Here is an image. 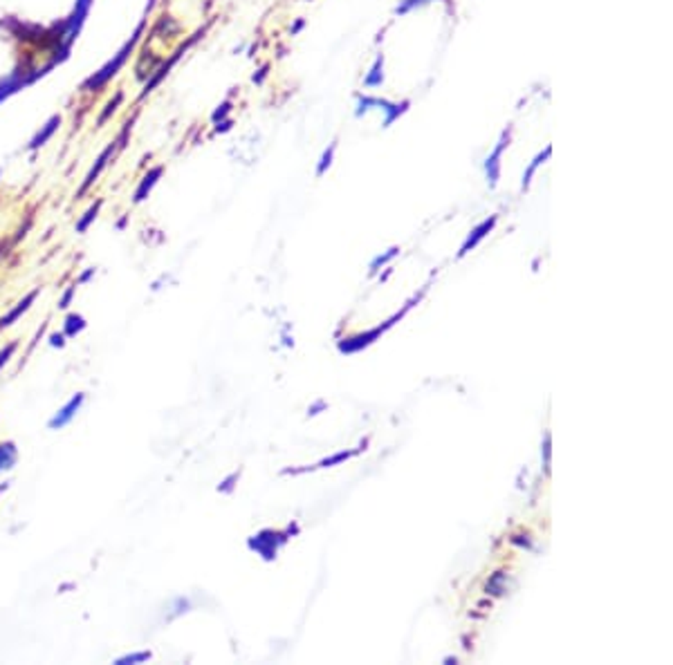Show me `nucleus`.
<instances>
[{"label": "nucleus", "mask_w": 673, "mask_h": 665, "mask_svg": "<svg viewBox=\"0 0 673 665\" xmlns=\"http://www.w3.org/2000/svg\"><path fill=\"white\" fill-rule=\"evenodd\" d=\"M422 296H424V291L416 293V296H413V298H411V300H409V303H406V305H404V307L400 309V312L395 314V316H391V318H389V320H386L384 325H377L375 330L366 332V334H357V336L344 338V341H339V345H336V347H339V352H341V354H355V352H361L364 347H369L371 343H375L377 338H379L381 334H384L386 330H391V328H393V325H395L397 320H402V318H404V316H406V314L411 312V309H413V305H416V303H420V300H422Z\"/></svg>", "instance_id": "1"}, {"label": "nucleus", "mask_w": 673, "mask_h": 665, "mask_svg": "<svg viewBox=\"0 0 673 665\" xmlns=\"http://www.w3.org/2000/svg\"><path fill=\"white\" fill-rule=\"evenodd\" d=\"M409 101H402V103H393V101H386V99H377V97H366V95H357V110H355V117H364L366 112L371 110V108H379V110L386 112V119H384V128H389L395 119H400L406 110H409Z\"/></svg>", "instance_id": "2"}, {"label": "nucleus", "mask_w": 673, "mask_h": 665, "mask_svg": "<svg viewBox=\"0 0 673 665\" xmlns=\"http://www.w3.org/2000/svg\"><path fill=\"white\" fill-rule=\"evenodd\" d=\"M285 543H287V533L265 529V531H261L258 535L250 538V549L256 551L263 560H274V558H277L279 549H281Z\"/></svg>", "instance_id": "3"}, {"label": "nucleus", "mask_w": 673, "mask_h": 665, "mask_svg": "<svg viewBox=\"0 0 673 665\" xmlns=\"http://www.w3.org/2000/svg\"><path fill=\"white\" fill-rule=\"evenodd\" d=\"M510 139H512V128L508 126V130H503L496 148L489 152L487 159H485V175H487L489 189H496V184H498V177H500V157H503L505 148L510 146Z\"/></svg>", "instance_id": "4"}, {"label": "nucleus", "mask_w": 673, "mask_h": 665, "mask_svg": "<svg viewBox=\"0 0 673 665\" xmlns=\"http://www.w3.org/2000/svg\"><path fill=\"white\" fill-rule=\"evenodd\" d=\"M366 446H369V439H364V441L359 444V448H355V451H341V453H334V455H330V457H326V459H321L319 464H314V466L287 468V471H283V473H285V475H299V473H308V471H317V468H332V466H336V464H344V461H348V459H353V457L361 455V453L366 451Z\"/></svg>", "instance_id": "5"}, {"label": "nucleus", "mask_w": 673, "mask_h": 665, "mask_svg": "<svg viewBox=\"0 0 673 665\" xmlns=\"http://www.w3.org/2000/svg\"><path fill=\"white\" fill-rule=\"evenodd\" d=\"M496 222H498V215H489V218H487V220H483L478 226H473V229H471V234L467 236V240L463 242L461 251H458V258H465L469 251L476 249V246H478V244H481V242H483V240H485L489 234H492V231H494Z\"/></svg>", "instance_id": "6"}, {"label": "nucleus", "mask_w": 673, "mask_h": 665, "mask_svg": "<svg viewBox=\"0 0 673 665\" xmlns=\"http://www.w3.org/2000/svg\"><path fill=\"white\" fill-rule=\"evenodd\" d=\"M81 406H83V394L79 392V394H74V397L68 401V404L52 417V419H50V428H52V430H58V428L68 426V424L74 419V414L79 412Z\"/></svg>", "instance_id": "7"}, {"label": "nucleus", "mask_w": 673, "mask_h": 665, "mask_svg": "<svg viewBox=\"0 0 673 665\" xmlns=\"http://www.w3.org/2000/svg\"><path fill=\"white\" fill-rule=\"evenodd\" d=\"M550 155H553V146H545V150H541L537 157L532 159V164L525 168V173H523V182H521V189L523 191H528L530 189V184H532V179H534V173L539 171V166L541 164H545L548 159H550Z\"/></svg>", "instance_id": "8"}, {"label": "nucleus", "mask_w": 673, "mask_h": 665, "mask_svg": "<svg viewBox=\"0 0 673 665\" xmlns=\"http://www.w3.org/2000/svg\"><path fill=\"white\" fill-rule=\"evenodd\" d=\"M381 83H384V54H377L371 72L364 76V85L366 88H379Z\"/></svg>", "instance_id": "9"}, {"label": "nucleus", "mask_w": 673, "mask_h": 665, "mask_svg": "<svg viewBox=\"0 0 673 665\" xmlns=\"http://www.w3.org/2000/svg\"><path fill=\"white\" fill-rule=\"evenodd\" d=\"M34 298H36V291H32V293H27V296H25V298H23V300H21V303H19L16 307H14V309H11V312H9L7 316H3V318H0V330H5V328H9V325H11L14 320H16V318H19L21 314H25V312H27V309H29V305H32V303H34Z\"/></svg>", "instance_id": "10"}, {"label": "nucleus", "mask_w": 673, "mask_h": 665, "mask_svg": "<svg viewBox=\"0 0 673 665\" xmlns=\"http://www.w3.org/2000/svg\"><path fill=\"white\" fill-rule=\"evenodd\" d=\"M16 461V448L14 444H0V471H7Z\"/></svg>", "instance_id": "11"}, {"label": "nucleus", "mask_w": 673, "mask_h": 665, "mask_svg": "<svg viewBox=\"0 0 673 665\" xmlns=\"http://www.w3.org/2000/svg\"><path fill=\"white\" fill-rule=\"evenodd\" d=\"M400 256V246H391V249L386 251V253H381V256H377L373 262H371V273H377L381 267H386L389 262L393 260V258H397Z\"/></svg>", "instance_id": "12"}, {"label": "nucleus", "mask_w": 673, "mask_h": 665, "mask_svg": "<svg viewBox=\"0 0 673 665\" xmlns=\"http://www.w3.org/2000/svg\"><path fill=\"white\" fill-rule=\"evenodd\" d=\"M505 578H508V574H505V571H496V574L487 580V594L503 596V594H505V585H503Z\"/></svg>", "instance_id": "13"}, {"label": "nucleus", "mask_w": 673, "mask_h": 665, "mask_svg": "<svg viewBox=\"0 0 673 665\" xmlns=\"http://www.w3.org/2000/svg\"><path fill=\"white\" fill-rule=\"evenodd\" d=\"M550 459H553V437H550V432H545L543 444H541V461H543L545 475H550Z\"/></svg>", "instance_id": "14"}, {"label": "nucleus", "mask_w": 673, "mask_h": 665, "mask_svg": "<svg viewBox=\"0 0 673 665\" xmlns=\"http://www.w3.org/2000/svg\"><path fill=\"white\" fill-rule=\"evenodd\" d=\"M334 150H336V144H330L328 146V150L321 155V162H319V166H317V177H321L324 175L328 168H330V164H332V157H334Z\"/></svg>", "instance_id": "15"}, {"label": "nucleus", "mask_w": 673, "mask_h": 665, "mask_svg": "<svg viewBox=\"0 0 673 665\" xmlns=\"http://www.w3.org/2000/svg\"><path fill=\"white\" fill-rule=\"evenodd\" d=\"M160 175H162V168H155V171H153V173H150V175L146 177V182H144L142 187H140V191H137V197H135L137 202H140V199H144L146 191H150V187H153V184H155V179H158Z\"/></svg>", "instance_id": "16"}, {"label": "nucleus", "mask_w": 673, "mask_h": 665, "mask_svg": "<svg viewBox=\"0 0 673 665\" xmlns=\"http://www.w3.org/2000/svg\"><path fill=\"white\" fill-rule=\"evenodd\" d=\"M426 3H431V0H402V3L397 5L395 14H400V16H404V14H409L411 9L422 7V5H426Z\"/></svg>", "instance_id": "17"}, {"label": "nucleus", "mask_w": 673, "mask_h": 665, "mask_svg": "<svg viewBox=\"0 0 673 665\" xmlns=\"http://www.w3.org/2000/svg\"><path fill=\"white\" fill-rule=\"evenodd\" d=\"M81 330H83V316L72 314V316L66 320V334H68V336H74L76 332H81Z\"/></svg>", "instance_id": "18"}, {"label": "nucleus", "mask_w": 673, "mask_h": 665, "mask_svg": "<svg viewBox=\"0 0 673 665\" xmlns=\"http://www.w3.org/2000/svg\"><path fill=\"white\" fill-rule=\"evenodd\" d=\"M148 659H150V652H137V654H128V656L117 659V665H126V663H142V661H148Z\"/></svg>", "instance_id": "19"}, {"label": "nucleus", "mask_w": 673, "mask_h": 665, "mask_svg": "<svg viewBox=\"0 0 673 665\" xmlns=\"http://www.w3.org/2000/svg\"><path fill=\"white\" fill-rule=\"evenodd\" d=\"M512 545H518V547H525V549H532V535L530 533H518V535H512L510 538Z\"/></svg>", "instance_id": "20"}, {"label": "nucleus", "mask_w": 673, "mask_h": 665, "mask_svg": "<svg viewBox=\"0 0 673 665\" xmlns=\"http://www.w3.org/2000/svg\"><path fill=\"white\" fill-rule=\"evenodd\" d=\"M97 209H99V204H97V206H93V209H90V211L86 213V218H83V220L79 222V226H76V229H79V231H86V229H88V224L93 222V218H95V215H97Z\"/></svg>", "instance_id": "21"}, {"label": "nucleus", "mask_w": 673, "mask_h": 665, "mask_svg": "<svg viewBox=\"0 0 673 665\" xmlns=\"http://www.w3.org/2000/svg\"><path fill=\"white\" fill-rule=\"evenodd\" d=\"M14 350H16V343H9V345H7V347L3 350V352H0V367H3V365H5V363L9 361V357H11V354H14Z\"/></svg>", "instance_id": "22"}, {"label": "nucleus", "mask_w": 673, "mask_h": 665, "mask_svg": "<svg viewBox=\"0 0 673 665\" xmlns=\"http://www.w3.org/2000/svg\"><path fill=\"white\" fill-rule=\"evenodd\" d=\"M324 408H326V401H317L312 408H308V414L314 417V414H319V410H324Z\"/></svg>", "instance_id": "23"}, {"label": "nucleus", "mask_w": 673, "mask_h": 665, "mask_svg": "<svg viewBox=\"0 0 673 665\" xmlns=\"http://www.w3.org/2000/svg\"><path fill=\"white\" fill-rule=\"evenodd\" d=\"M72 293H74V289H70L66 296H63V300L58 303V307H68V303H70V298H72Z\"/></svg>", "instance_id": "24"}, {"label": "nucleus", "mask_w": 673, "mask_h": 665, "mask_svg": "<svg viewBox=\"0 0 673 665\" xmlns=\"http://www.w3.org/2000/svg\"><path fill=\"white\" fill-rule=\"evenodd\" d=\"M52 345H63V338H61V336H52Z\"/></svg>", "instance_id": "25"}, {"label": "nucleus", "mask_w": 673, "mask_h": 665, "mask_svg": "<svg viewBox=\"0 0 673 665\" xmlns=\"http://www.w3.org/2000/svg\"><path fill=\"white\" fill-rule=\"evenodd\" d=\"M445 663H447V665H456V663H458V659H456V656H447V659H445Z\"/></svg>", "instance_id": "26"}, {"label": "nucleus", "mask_w": 673, "mask_h": 665, "mask_svg": "<svg viewBox=\"0 0 673 665\" xmlns=\"http://www.w3.org/2000/svg\"><path fill=\"white\" fill-rule=\"evenodd\" d=\"M301 27H303V21H299V23L294 25V29H292V34H297V32H299V29H301Z\"/></svg>", "instance_id": "27"}]
</instances>
